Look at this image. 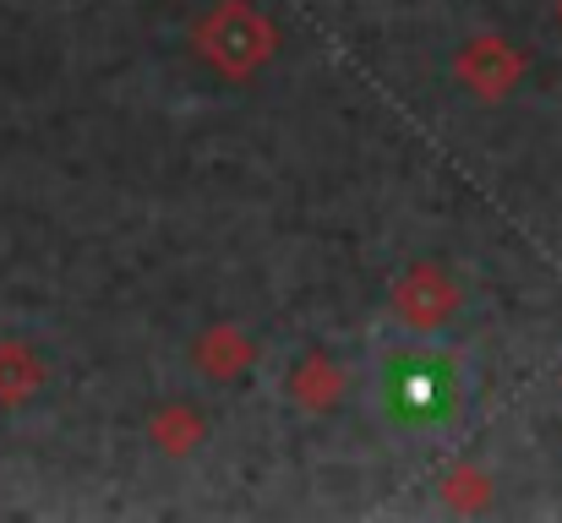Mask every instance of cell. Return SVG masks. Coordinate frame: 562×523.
Segmentation results:
<instances>
[{
	"label": "cell",
	"instance_id": "277c9868",
	"mask_svg": "<svg viewBox=\"0 0 562 523\" xmlns=\"http://www.w3.org/2000/svg\"><path fill=\"white\" fill-rule=\"evenodd\" d=\"M191 365H196L207 382H240V376L257 365V344H251L235 322H213L207 333H196Z\"/></svg>",
	"mask_w": 562,
	"mask_h": 523
},
{
	"label": "cell",
	"instance_id": "9c48e42d",
	"mask_svg": "<svg viewBox=\"0 0 562 523\" xmlns=\"http://www.w3.org/2000/svg\"><path fill=\"white\" fill-rule=\"evenodd\" d=\"M558 16H562V5H558Z\"/></svg>",
	"mask_w": 562,
	"mask_h": 523
},
{
	"label": "cell",
	"instance_id": "52a82bcc",
	"mask_svg": "<svg viewBox=\"0 0 562 523\" xmlns=\"http://www.w3.org/2000/svg\"><path fill=\"white\" fill-rule=\"evenodd\" d=\"M44 382H49V365L38 360V349L22 339H0V409L27 403Z\"/></svg>",
	"mask_w": 562,
	"mask_h": 523
},
{
	"label": "cell",
	"instance_id": "ba28073f",
	"mask_svg": "<svg viewBox=\"0 0 562 523\" xmlns=\"http://www.w3.org/2000/svg\"><path fill=\"white\" fill-rule=\"evenodd\" d=\"M442 502H448L453 513H481V508L492 502V475L475 469V464H453V469L442 475Z\"/></svg>",
	"mask_w": 562,
	"mask_h": 523
},
{
	"label": "cell",
	"instance_id": "7a4b0ae2",
	"mask_svg": "<svg viewBox=\"0 0 562 523\" xmlns=\"http://www.w3.org/2000/svg\"><path fill=\"white\" fill-rule=\"evenodd\" d=\"M453 311H459V284H453L437 262H415V268L393 284V317H398L409 333H437Z\"/></svg>",
	"mask_w": 562,
	"mask_h": 523
},
{
	"label": "cell",
	"instance_id": "6da1fadb",
	"mask_svg": "<svg viewBox=\"0 0 562 523\" xmlns=\"http://www.w3.org/2000/svg\"><path fill=\"white\" fill-rule=\"evenodd\" d=\"M191 44L196 55L218 71V77H235L246 82L251 71H262L279 49V27L251 5V0H218L196 27H191Z\"/></svg>",
	"mask_w": 562,
	"mask_h": 523
},
{
	"label": "cell",
	"instance_id": "8992f818",
	"mask_svg": "<svg viewBox=\"0 0 562 523\" xmlns=\"http://www.w3.org/2000/svg\"><path fill=\"white\" fill-rule=\"evenodd\" d=\"M148 442H154L159 453H170V458H187V453H196V447L207 442V420H202L196 403L170 398V403H159V409L148 414Z\"/></svg>",
	"mask_w": 562,
	"mask_h": 523
},
{
	"label": "cell",
	"instance_id": "5b68a950",
	"mask_svg": "<svg viewBox=\"0 0 562 523\" xmlns=\"http://www.w3.org/2000/svg\"><path fill=\"white\" fill-rule=\"evenodd\" d=\"M345 393H350V376H345V365H339L334 354H306V360L290 371V398H295L301 409H312V414L339 409Z\"/></svg>",
	"mask_w": 562,
	"mask_h": 523
},
{
	"label": "cell",
	"instance_id": "3957f363",
	"mask_svg": "<svg viewBox=\"0 0 562 523\" xmlns=\"http://www.w3.org/2000/svg\"><path fill=\"white\" fill-rule=\"evenodd\" d=\"M459 82L475 93V99H503L519 77H525V55L508 44V38H470L459 49Z\"/></svg>",
	"mask_w": 562,
	"mask_h": 523
}]
</instances>
